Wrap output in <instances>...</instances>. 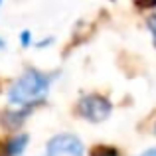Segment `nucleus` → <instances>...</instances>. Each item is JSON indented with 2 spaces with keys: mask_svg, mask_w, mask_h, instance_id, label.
<instances>
[{
  "mask_svg": "<svg viewBox=\"0 0 156 156\" xmlns=\"http://www.w3.org/2000/svg\"><path fill=\"white\" fill-rule=\"evenodd\" d=\"M46 156H83V142L71 133H61L50 138Z\"/></svg>",
  "mask_w": 156,
  "mask_h": 156,
  "instance_id": "3",
  "label": "nucleus"
},
{
  "mask_svg": "<svg viewBox=\"0 0 156 156\" xmlns=\"http://www.w3.org/2000/svg\"><path fill=\"white\" fill-rule=\"evenodd\" d=\"M0 4H2V0H0Z\"/></svg>",
  "mask_w": 156,
  "mask_h": 156,
  "instance_id": "12",
  "label": "nucleus"
},
{
  "mask_svg": "<svg viewBox=\"0 0 156 156\" xmlns=\"http://www.w3.org/2000/svg\"><path fill=\"white\" fill-rule=\"evenodd\" d=\"M146 6H156V0H148V2H146Z\"/></svg>",
  "mask_w": 156,
  "mask_h": 156,
  "instance_id": "10",
  "label": "nucleus"
},
{
  "mask_svg": "<svg viewBox=\"0 0 156 156\" xmlns=\"http://www.w3.org/2000/svg\"><path fill=\"white\" fill-rule=\"evenodd\" d=\"M28 146V134H18L10 138L6 144V156H22Z\"/></svg>",
  "mask_w": 156,
  "mask_h": 156,
  "instance_id": "4",
  "label": "nucleus"
},
{
  "mask_svg": "<svg viewBox=\"0 0 156 156\" xmlns=\"http://www.w3.org/2000/svg\"><path fill=\"white\" fill-rule=\"evenodd\" d=\"M93 156H119V152L111 146H99L93 150Z\"/></svg>",
  "mask_w": 156,
  "mask_h": 156,
  "instance_id": "5",
  "label": "nucleus"
},
{
  "mask_svg": "<svg viewBox=\"0 0 156 156\" xmlns=\"http://www.w3.org/2000/svg\"><path fill=\"white\" fill-rule=\"evenodd\" d=\"M138 156H156V146H154V148L144 150V152H142V154H138Z\"/></svg>",
  "mask_w": 156,
  "mask_h": 156,
  "instance_id": "8",
  "label": "nucleus"
},
{
  "mask_svg": "<svg viewBox=\"0 0 156 156\" xmlns=\"http://www.w3.org/2000/svg\"><path fill=\"white\" fill-rule=\"evenodd\" d=\"M0 48H4V40L2 38H0Z\"/></svg>",
  "mask_w": 156,
  "mask_h": 156,
  "instance_id": "11",
  "label": "nucleus"
},
{
  "mask_svg": "<svg viewBox=\"0 0 156 156\" xmlns=\"http://www.w3.org/2000/svg\"><path fill=\"white\" fill-rule=\"evenodd\" d=\"M48 44H51V38H50V40H48V38H46V40H42V42L38 44V48H46Z\"/></svg>",
  "mask_w": 156,
  "mask_h": 156,
  "instance_id": "9",
  "label": "nucleus"
},
{
  "mask_svg": "<svg viewBox=\"0 0 156 156\" xmlns=\"http://www.w3.org/2000/svg\"><path fill=\"white\" fill-rule=\"evenodd\" d=\"M51 77L38 69H26L8 89V103L18 109H28V107L40 103L48 95Z\"/></svg>",
  "mask_w": 156,
  "mask_h": 156,
  "instance_id": "1",
  "label": "nucleus"
},
{
  "mask_svg": "<svg viewBox=\"0 0 156 156\" xmlns=\"http://www.w3.org/2000/svg\"><path fill=\"white\" fill-rule=\"evenodd\" d=\"M113 105L103 95H85L79 101V115L91 122H103L109 119Z\"/></svg>",
  "mask_w": 156,
  "mask_h": 156,
  "instance_id": "2",
  "label": "nucleus"
},
{
  "mask_svg": "<svg viewBox=\"0 0 156 156\" xmlns=\"http://www.w3.org/2000/svg\"><path fill=\"white\" fill-rule=\"evenodd\" d=\"M20 44H22L24 48H28V46H32V34L28 30H24L22 34H20Z\"/></svg>",
  "mask_w": 156,
  "mask_h": 156,
  "instance_id": "7",
  "label": "nucleus"
},
{
  "mask_svg": "<svg viewBox=\"0 0 156 156\" xmlns=\"http://www.w3.org/2000/svg\"><path fill=\"white\" fill-rule=\"evenodd\" d=\"M146 26L150 30V36H152V42H154V48H156V14H152L146 20Z\"/></svg>",
  "mask_w": 156,
  "mask_h": 156,
  "instance_id": "6",
  "label": "nucleus"
}]
</instances>
